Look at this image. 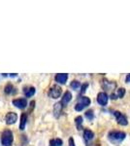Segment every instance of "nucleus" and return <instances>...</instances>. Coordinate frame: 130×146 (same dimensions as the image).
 I'll return each mask as SVG.
<instances>
[{"mask_svg":"<svg viewBox=\"0 0 130 146\" xmlns=\"http://www.w3.org/2000/svg\"><path fill=\"white\" fill-rule=\"evenodd\" d=\"M35 92H36V89H35L34 87L24 88V90H23V93H24V95L26 98H30V96H32L35 94Z\"/></svg>","mask_w":130,"mask_h":146,"instance_id":"4468645a","label":"nucleus"},{"mask_svg":"<svg viewBox=\"0 0 130 146\" xmlns=\"http://www.w3.org/2000/svg\"><path fill=\"white\" fill-rule=\"evenodd\" d=\"M108 98H108L107 94L104 93V92H101V93H99L97 96V102L100 105H102V106H105L108 102Z\"/></svg>","mask_w":130,"mask_h":146,"instance_id":"6e6552de","label":"nucleus"},{"mask_svg":"<svg viewBox=\"0 0 130 146\" xmlns=\"http://www.w3.org/2000/svg\"><path fill=\"white\" fill-rule=\"evenodd\" d=\"M55 81L59 84H65L66 81L68 79V74L66 73H59V74H56L55 77H54Z\"/></svg>","mask_w":130,"mask_h":146,"instance_id":"1a4fd4ad","label":"nucleus"},{"mask_svg":"<svg viewBox=\"0 0 130 146\" xmlns=\"http://www.w3.org/2000/svg\"><path fill=\"white\" fill-rule=\"evenodd\" d=\"M13 105H15L16 108L23 109L27 106V100L25 98H16L13 100Z\"/></svg>","mask_w":130,"mask_h":146,"instance_id":"423d86ee","label":"nucleus"},{"mask_svg":"<svg viewBox=\"0 0 130 146\" xmlns=\"http://www.w3.org/2000/svg\"><path fill=\"white\" fill-rule=\"evenodd\" d=\"M4 92H5V94L7 95H11V94H14L15 93V88H14V86L12 84H7L5 89H4Z\"/></svg>","mask_w":130,"mask_h":146,"instance_id":"2eb2a0df","label":"nucleus"},{"mask_svg":"<svg viewBox=\"0 0 130 146\" xmlns=\"http://www.w3.org/2000/svg\"><path fill=\"white\" fill-rule=\"evenodd\" d=\"M125 95V89L124 88H120L117 90V98H123Z\"/></svg>","mask_w":130,"mask_h":146,"instance_id":"aec40b11","label":"nucleus"},{"mask_svg":"<svg viewBox=\"0 0 130 146\" xmlns=\"http://www.w3.org/2000/svg\"><path fill=\"white\" fill-rule=\"evenodd\" d=\"M71 88L73 89V90H77V89L80 88V86H81V84H80L79 81H77V80H74V81L71 82Z\"/></svg>","mask_w":130,"mask_h":146,"instance_id":"6ab92c4d","label":"nucleus"},{"mask_svg":"<svg viewBox=\"0 0 130 146\" xmlns=\"http://www.w3.org/2000/svg\"><path fill=\"white\" fill-rule=\"evenodd\" d=\"M13 141H14L13 133H12L10 129L4 131L1 135V142L3 146H11L13 144Z\"/></svg>","mask_w":130,"mask_h":146,"instance_id":"f257e3e1","label":"nucleus"},{"mask_svg":"<svg viewBox=\"0 0 130 146\" xmlns=\"http://www.w3.org/2000/svg\"><path fill=\"white\" fill-rule=\"evenodd\" d=\"M18 120V115L15 112H9L6 115V124L7 125H13L15 124Z\"/></svg>","mask_w":130,"mask_h":146,"instance_id":"0eeeda50","label":"nucleus"},{"mask_svg":"<svg viewBox=\"0 0 130 146\" xmlns=\"http://www.w3.org/2000/svg\"><path fill=\"white\" fill-rule=\"evenodd\" d=\"M72 100V95H71L70 92H65V94L62 96V100H61V103L63 104V106L67 105L70 102V100Z\"/></svg>","mask_w":130,"mask_h":146,"instance_id":"9b49d317","label":"nucleus"},{"mask_svg":"<svg viewBox=\"0 0 130 146\" xmlns=\"http://www.w3.org/2000/svg\"><path fill=\"white\" fill-rule=\"evenodd\" d=\"M109 139H110L112 142H120L125 138V133L123 131H111L109 133Z\"/></svg>","mask_w":130,"mask_h":146,"instance_id":"f03ea898","label":"nucleus"},{"mask_svg":"<svg viewBox=\"0 0 130 146\" xmlns=\"http://www.w3.org/2000/svg\"><path fill=\"white\" fill-rule=\"evenodd\" d=\"M75 123H76L77 129H82V116H78L75 118Z\"/></svg>","mask_w":130,"mask_h":146,"instance_id":"f3484780","label":"nucleus"},{"mask_svg":"<svg viewBox=\"0 0 130 146\" xmlns=\"http://www.w3.org/2000/svg\"><path fill=\"white\" fill-rule=\"evenodd\" d=\"M111 98H112V100H117V95H115V94H112V95H111Z\"/></svg>","mask_w":130,"mask_h":146,"instance_id":"5701e85b","label":"nucleus"},{"mask_svg":"<svg viewBox=\"0 0 130 146\" xmlns=\"http://www.w3.org/2000/svg\"><path fill=\"white\" fill-rule=\"evenodd\" d=\"M93 137H94L93 131H90V129H84V138L86 142H88V141H90L91 139H93Z\"/></svg>","mask_w":130,"mask_h":146,"instance_id":"f8f14e48","label":"nucleus"},{"mask_svg":"<svg viewBox=\"0 0 130 146\" xmlns=\"http://www.w3.org/2000/svg\"><path fill=\"white\" fill-rule=\"evenodd\" d=\"M84 116H86V119H88V120H93L94 118V113L92 110H87V111L84 113Z\"/></svg>","mask_w":130,"mask_h":146,"instance_id":"a211bd4d","label":"nucleus"},{"mask_svg":"<svg viewBox=\"0 0 130 146\" xmlns=\"http://www.w3.org/2000/svg\"><path fill=\"white\" fill-rule=\"evenodd\" d=\"M10 76H11V77H16V73H13V74H11Z\"/></svg>","mask_w":130,"mask_h":146,"instance_id":"393cba45","label":"nucleus"},{"mask_svg":"<svg viewBox=\"0 0 130 146\" xmlns=\"http://www.w3.org/2000/svg\"><path fill=\"white\" fill-rule=\"evenodd\" d=\"M87 87H88V84H87V83H84V85H82V90H81V93H82V94H84V92L86 91V88H87Z\"/></svg>","mask_w":130,"mask_h":146,"instance_id":"412c9836","label":"nucleus"},{"mask_svg":"<svg viewBox=\"0 0 130 146\" xmlns=\"http://www.w3.org/2000/svg\"><path fill=\"white\" fill-rule=\"evenodd\" d=\"M91 100L87 96H82L81 98L79 100V101L77 102V104L75 105V110L76 111H82V109H84L86 106H88L90 104Z\"/></svg>","mask_w":130,"mask_h":146,"instance_id":"7ed1b4c3","label":"nucleus"},{"mask_svg":"<svg viewBox=\"0 0 130 146\" xmlns=\"http://www.w3.org/2000/svg\"><path fill=\"white\" fill-rule=\"evenodd\" d=\"M62 94V89L61 87H59L58 85H53L49 91V96H51V98H58Z\"/></svg>","mask_w":130,"mask_h":146,"instance_id":"20e7f679","label":"nucleus"},{"mask_svg":"<svg viewBox=\"0 0 130 146\" xmlns=\"http://www.w3.org/2000/svg\"><path fill=\"white\" fill-rule=\"evenodd\" d=\"M63 107H64V106H63V104L61 102H57V103H55V104H54V106H53V114H54V116H55L56 118L60 116L61 112H62Z\"/></svg>","mask_w":130,"mask_h":146,"instance_id":"9d476101","label":"nucleus"},{"mask_svg":"<svg viewBox=\"0 0 130 146\" xmlns=\"http://www.w3.org/2000/svg\"><path fill=\"white\" fill-rule=\"evenodd\" d=\"M69 146H76L75 145V142H74V139L72 137L69 138Z\"/></svg>","mask_w":130,"mask_h":146,"instance_id":"4be33fe9","label":"nucleus"},{"mask_svg":"<svg viewBox=\"0 0 130 146\" xmlns=\"http://www.w3.org/2000/svg\"><path fill=\"white\" fill-rule=\"evenodd\" d=\"M26 121H27V115L26 113H22L20 116V129L23 131L26 126Z\"/></svg>","mask_w":130,"mask_h":146,"instance_id":"ddd939ff","label":"nucleus"},{"mask_svg":"<svg viewBox=\"0 0 130 146\" xmlns=\"http://www.w3.org/2000/svg\"><path fill=\"white\" fill-rule=\"evenodd\" d=\"M63 142L60 138H55V139L49 140V146H62Z\"/></svg>","mask_w":130,"mask_h":146,"instance_id":"dca6fc26","label":"nucleus"},{"mask_svg":"<svg viewBox=\"0 0 130 146\" xmlns=\"http://www.w3.org/2000/svg\"><path fill=\"white\" fill-rule=\"evenodd\" d=\"M125 81H126V83H129V82H130V74H128L126 76V79H125Z\"/></svg>","mask_w":130,"mask_h":146,"instance_id":"b1692460","label":"nucleus"},{"mask_svg":"<svg viewBox=\"0 0 130 146\" xmlns=\"http://www.w3.org/2000/svg\"><path fill=\"white\" fill-rule=\"evenodd\" d=\"M114 115L115 116V120H117V124L120 125V126H126V125L128 124V121H127L126 117H125L123 114H121L119 111H115Z\"/></svg>","mask_w":130,"mask_h":146,"instance_id":"39448f33","label":"nucleus"}]
</instances>
